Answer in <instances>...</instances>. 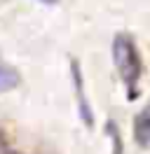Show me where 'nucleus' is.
<instances>
[{
	"label": "nucleus",
	"mask_w": 150,
	"mask_h": 154,
	"mask_svg": "<svg viewBox=\"0 0 150 154\" xmlns=\"http://www.w3.org/2000/svg\"><path fill=\"white\" fill-rule=\"evenodd\" d=\"M7 154H19V152H7Z\"/></svg>",
	"instance_id": "obj_7"
},
{
	"label": "nucleus",
	"mask_w": 150,
	"mask_h": 154,
	"mask_svg": "<svg viewBox=\"0 0 150 154\" xmlns=\"http://www.w3.org/2000/svg\"><path fill=\"white\" fill-rule=\"evenodd\" d=\"M0 154H7V145H5V135L0 133Z\"/></svg>",
	"instance_id": "obj_5"
},
{
	"label": "nucleus",
	"mask_w": 150,
	"mask_h": 154,
	"mask_svg": "<svg viewBox=\"0 0 150 154\" xmlns=\"http://www.w3.org/2000/svg\"><path fill=\"white\" fill-rule=\"evenodd\" d=\"M19 82H21V77H19L17 70H14L12 66H7V63H2V61H0V91L17 89Z\"/></svg>",
	"instance_id": "obj_3"
},
{
	"label": "nucleus",
	"mask_w": 150,
	"mask_h": 154,
	"mask_svg": "<svg viewBox=\"0 0 150 154\" xmlns=\"http://www.w3.org/2000/svg\"><path fill=\"white\" fill-rule=\"evenodd\" d=\"M112 61H115V68L120 72V79L124 82V87L129 91V98H136V84L141 79L143 63H141L139 47H136L131 35H127V33L115 35V40H112Z\"/></svg>",
	"instance_id": "obj_1"
},
{
	"label": "nucleus",
	"mask_w": 150,
	"mask_h": 154,
	"mask_svg": "<svg viewBox=\"0 0 150 154\" xmlns=\"http://www.w3.org/2000/svg\"><path fill=\"white\" fill-rule=\"evenodd\" d=\"M40 2H45V5H54L56 0H40Z\"/></svg>",
	"instance_id": "obj_6"
},
{
	"label": "nucleus",
	"mask_w": 150,
	"mask_h": 154,
	"mask_svg": "<svg viewBox=\"0 0 150 154\" xmlns=\"http://www.w3.org/2000/svg\"><path fill=\"white\" fill-rule=\"evenodd\" d=\"M134 140L139 147H150V100L134 117Z\"/></svg>",
	"instance_id": "obj_2"
},
{
	"label": "nucleus",
	"mask_w": 150,
	"mask_h": 154,
	"mask_svg": "<svg viewBox=\"0 0 150 154\" xmlns=\"http://www.w3.org/2000/svg\"><path fill=\"white\" fill-rule=\"evenodd\" d=\"M73 77H75V89H77V98H80V107H82V119H87V124L92 126V112L82 98V79H80V70H77V63L73 61Z\"/></svg>",
	"instance_id": "obj_4"
}]
</instances>
